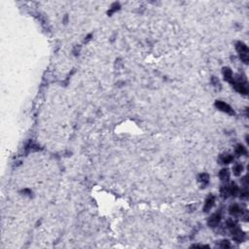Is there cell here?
<instances>
[{"instance_id":"cell-13","label":"cell","mask_w":249,"mask_h":249,"mask_svg":"<svg viewBox=\"0 0 249 249\" xmlns=\"http://www.w3.org/2000/svg\"><path fill=\"white\" fill-rule=\"evenodd\" d=\"M238 187L236 183H232L231 185H229V194L230 196H233V197H236L238 193Z\"/></svg>"},{"instance_id":"cell-4","label":"cell","mask_w":249,"mask_h":249,"mask_svg":"<svg viewBox=\"0 0 249 249\" xmlns=\"http://www.w3.org/2000/svg\"><path fill=\"white\" fill-rule=\"evenodd\" d=\"M232 85H233V88L237 91V93H241V94H244V96H245V94L248 93L247 88L244 86L243 83H240V82L233 81Z\"/></svg>"},{"instance_id":"cell-16","label":"cell","mask_w":249,"mask_h":249,"mask_svg":"<svg viewBox=\"0 0 249 249\" xmlns=\"http://www.w3.org/2000/svg\"><path fill=\"white\" fill-rule=\"evenodd\" d=\"M237 221H234V219H229V220H227V222H226V227H227L229 230H232L233 228L237 227Z\"/></svg>"},{"instance_id":"cell-19","label":"cell","mask_w":249,"mask_h":249,"mask_svg":"<svg viewBox=\"0 0 249 249\" xmlns=\"http://www.w3.org/2000/svg\"><path fill=\"white\" fill-rule=\"evenodd\" d=\"M219 246L222 248H230L231 243L229 240H221V242L219 243Z\"/></svg>"},{"instance_id":"cell-7","label":"cell","mask_w":249,"mask_h":249,"mask_svg":"<svg viewBox=\"0 0 249 249\" xmlns=\"http://www.w3.org/2000/svg\"><path fill=\"white\" fill-rule=\"evenodd\" d=\"M223 76H224V79H225L227 82H229L231 84L233 83V81H234L233 72L229 67H224L223 68Z\"/></svg>"},{"instance_id":"cell-10","label":"cell","mask_w":249,"mask_h":249,"mask_svg":"<svg viewBox=\"0 0 249 249\" xmlns=\"http://www.w3.org/2000/svg\"><path fill=\"white\" fill-rule=\"evenodd\" d=\"M199 181L202 183V188H205V186L207 185L209 182V175L207 173H202L199 176Z\"/></svg>"},{"instance_id":"cell-5","label":"cell","mask_w":249,"mask_h":249,"mask_svg":"<svg viewBox=\"0 0 249 249\" xmlns=\"http://www.w3.org/2000/svg\"><path fill=\"white\" fill-rule=\"evenodd\" d=\"M214 202H215V197L213 195H209L207 199H205L204 206H203V211L208 212L212 208V206L214 205Z\"/></svg>"},{"instance_id":"cell-12","label":"cell","mask_w":249,"mask_h":249,"mask_svg":"<svg viewBox=\"0 0 249 249\" xmlns=\"http://www.w3.org/2000/svg\"><path fill=\"white\" fill-rule=\"evenodd\" d=\"M234 152H236V154H237V156H243V155H246V154H247V150H246V148H245L243 145L238 144V145H237Z\"/></svg>"},{"instance_id":"cell-1","label":"cell","mask_w":249,"mask_h":249,"mask_svg":"<svg viewBox=\"0 0 249 249\" xmlns=\"http://www.w3.org/2000/svg\"><path fill=\"white\" fill-rule=\"evenodd\" d=\"M215 106H216V108H218L220 111L225 112V113L229 114V115H234V109L226 102H223V101H221V100H217V101H215Z\"/></svg>"},{"instance_id":"cell-3","label":"cell","mask_w":249,"mask_h":249,"mask_svg":"<svg viewBox=\"0 0 249 249\" xmlns=\"http://www.w3.org/2000/svg\"><path fill=\"white\" fill-rule=\"evenodd\" d=\"M220 221H221V213L216 212V213H213L208 218L207 224L209 227H216L220 223Z\"/></svg>"},{"instance_id":"cell-15","label":"cell","mask_w":249,"mask_h":249,"mask_svg":"<svg viewBox=\"0 0 249 249\" xmlns=\"http://www.w3.org/2000/svg\"><path fill=\"white\" fill-rule=\"evenodd\" d=\"M220 194L222 196V198H228L230 196L229 194V186L225 185V186H222L220 189Z\"/></svg>"},{"instance_id":"cell-17","label":"cell","mask_w":249,"mask_h":249,"mask_svg":"<svg viewBox=\"0 0 249 249\" xmlns=\"http://www.w3.org/2000/svg\"><path fill=\"white\" fill-rule=\"evenodd\" d=\"M119 8H120V4H119V3H114V4L112 5L111 9L108 11V15H112L114 12H116L117 10H119Z\"/></svg>"},{"instance_id":"cell-14","label":"cell","mask_w":249,"mask_h":249,"mask_svg":"<svg viewBox=\"0 0 249 249\" xmlns=\"http://www.w3.org/2000/svg\"><path fill=\"white\" fill-rule=\"evenodd\" d=\"M242 170H243V166H242V164H234L233 167V172L236 176H240L241 172H242Z\"/></svg>"},{"instance_id":"cell-18","label":"cell","mask_w":249,"mask_h":249,"mask_svg":"<svg viewBox=\"0 0 249 249\" xmlns=\"http://www.w3.org/2000/svg\"><path fill=\"white\" fill-rule=\"evenodd\" d=\"M240 198L242 199H246L248 198V191L246 186H244V188L240 191Z\"/></svg>"},{"instance_id":"cell-6","label":"cell","mask_w":249,"mask_h":249,"mask_svg":"<svg viewBox=\"0 0 249 249\" xmlns=\"http://www.w3.org/2000/svg\"><path fill=\"white\" fill-rule=\"evenodd\" d=\"M236 50L240 55H248V47L243 42H237L236 44Z\"/></svg>"},{"instance_id":"cell-21","label":"cell","mask_w":249,"mask_h":249,"mask_svg":"<svg viewBox=\"0 0 249 249\" xmlns=\"http://www.w3.org/2000/svg\"><path fill=\"white\" fill-rule=\"evenodd\" d=\"M212 83L214 84V85H216V86H220L219 81L215 78V77H213V78H212Z\"/></svg>"},{"instance_id":"cell-8","label":"cell","mask_w":249,"mask_h":249,"mask_svg":"<svg viewBox=\"0 0 249 249\" xmlns=\"http://www.w3.org/2000/svg\"><path fill=\"white\" fill-rule=\"evenodd\" d=\"M229 212L231 215L237 216V215L242 214V209L240 208V206L238 204H232L229 208Z\"/></svg>"},{"instance_id":"cell-9","label":"cell","mask_w":249,"mask_h":249,"mask_svg":"<svg viewBox=\"0 0 249 249\" xmlns=\"http://www.w3.org/2000/svg\"><path fill=\"white\" fill-rule=\"evenodd\" d=\"M234 160V157L231 154H223L219 158V162L223 164H228L230 163H232Z\"/></svg>"},{"instance_id":"cell-2","label":"cell","mask_w":249,"mask_h":249,"mask_svg":"<svg viewBox=\"0 0 249 249\" xmlns=\"http://www.w3.org/2000/svg\"><path fill=\"white\" fill-rule=\"evenodd\" d=\"M230 231H231V233H232V234H233L234 240H236L237 242H241V241H243L244 237H245L244 233L240 229V228H238V226L233 228V229L230 230Z\"/></svg>"},{"instance_id":"cell-11","label":"cell","mask_w":249,"mask_h":249,"mask_svg":"<svg viewBox=\"0 0 249 249\" xmlns=\"http://www.w3.org/2000/svg\"><path fill=\"white\" fill-rule=\"evenodd\" d=\"M219 177L220 179L222 181H228L230 178V172H229V169H227V168H223V169H221V171L219 172Z\"/></svg>"},{"instance_id":"cell-20","label":"cell","mask_w":249,"mask_h":249,"mask_svg":"<svg viewBox=\"0 0 249 249\" xmlns=\"http://www.w3.org/2000/svg\"><path fill=\"white\" fill-rule=\"evenodd\" d=\"M240 58L241 61H242V62H244V64H248V61H249V55H240Z\"/></svg>"}]
</instances>
